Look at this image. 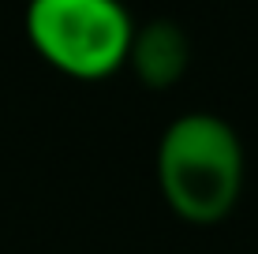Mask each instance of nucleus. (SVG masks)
Here are the masks:
<instances>
[{
    "label": "nucleus",
    "instance_id": "obj_1",
    "mask_svg": "<svg viewBox=\"0 0 258 254\" xmlns=\"http://www.w3.org/2000/svg\"><path fill=\"white\" fill-rule=\"evenodd\" d=\"M157 183L168 209L187 224H217L243 191V146L213 112H187L157 142Z\"/></svg>",
    "mask_w": 258,
    "mask_h": 254
},
{
    "label": "nucleus",
    "instance_id": "obj_2",
    "mask_svg": "<svg viewBox=\"0 0 258 254\" xmlns=\"http://www.w3.org/2000/svg\"><path fill=\"white\" fill-rule=\"evenodd\" d=\"M26 38L60 75L97 82L127 64L135 23L120 0H30Z\"/></svg>",
    "mask_w": 258,
    "mask_h": 254
},
{
    "label": "nucleus",
    "instance_id": "obj_3",
    "mask_svg": "<svg viewBox=\"0 0 258 254\" xmlns=\"http://www.w3.org/2000/svg\"><path fill=\"white\" fill-rule=\"evenodd\" d=\"M191 64V41L180 23L172 19H150L135 26V38L127 49V67L146 90H168L187 75Z\"/></svg>",
    "mask_w": 258,
    "mask_h": 254
}]
</instances>
